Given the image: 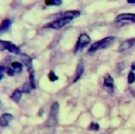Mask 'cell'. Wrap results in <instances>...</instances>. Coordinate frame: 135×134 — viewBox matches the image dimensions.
I'll return each mask as SVG.
<instances>
[{
  "label": "cell",
  "instance_id": "5b68a950",
  "mask_svg": "<svg viewBox=\"0 0 135 134\" xmlns=\"http://www.w3.org/2000/svg\"><path fill=\"white\" fill-rule=\"evenodd\" d=\"M115 21H116V22H120V21H131V22L135 23V14H130V13L119 14V15L116 16Z\"/></svg>",
  "mask_w": 135,
  "mask_h": 134
},
{
  "label": "cell",
  "instance_id": "ba28073f",
  "mask_svg": "<svg viewBox=\"0 0 135 134\" xmlns=\"http://www.w3.org/2000/svg\"><path fill=\"white\" fill-rule=\"evenodd\" d=\"M21 60H22L23 64H25V66L27 68V71L28 72L34 71L33 70V65H32V58L30 56L24 55V54H21Z\"/></svg>",
  "mask_w": 135,
  "mask_h": 134
},
{
  "label": "cell",
  "instance_id": "e0dca14e",
  "mask_svg": "<svg viewBox=\"0 0 135 134\" xmlns=\"http://www.w3.org/2000/svg\"><path fill=\"white\" fill-rule=\"evenodd\" d=\"M45 5H56L59 6L62 4V0H45L44 1Z\"/></svg>",
  "mask_w": 135,
  "mask_h": 134
},
{
  "label": "cell",
  "instance_id": "8fae6325",
  "mask_svg": "<svg viewBox=\"0 0 135 134\" xmlns=\"http://www.w3.org/2000/svg\"><path fill=\"white\" fill-rule=\"evenodd\" d=\"M102 44H103V39H101V40H98V41L94 42V43L91 45V47H90V50L88 51V53H89V54L95 53L97 50H100V49L102 47Z\"/></svg>",
  "mask_w": 135,
  "mask_h": 134
},
{
  "label": "cell",
  "instance_id": "9a60e30c",
  "mask_svg": "<svg viewBox=\"0 0 135 134\" xmlns=\"http://www.w3.org/2000/svg\"><path fill=\"white\" fill-rule=\"evenodd\" d=\"M11 66L15 71V73H21L22 72V63H20V62L14 61V62H12Z\"/></svg>",
  "mask_w": 135,
  "mask_h": 134
},
{
  "label": "cell",
  "instance_id": "6da1fadb",
  "mask_svg": "<svg viewBox=\"0 0 135 134\" xmlns=\"http://www.w3.org/2000/svg\"><path fill=\"white\" fill-rule=\"evenodd\" d=\"M90 42H91V39H90V37H89L88 34H85V33L80 34L79 37H78L77 43H76V45H75V47H74V53H77L79 50L84 49Z\"/></svg>",
  "mask_w": 135,
  "mask_h": 134
},
{
  "label": "cell",
  "instance_id": "30bf717a",
  "mask_svg": "<svg viewBox=\"0 0 135 134\" xmlns=\"http://www.w3.org/2000/svg\"><path fill=\"white\" fill-rule=\"evenodd\" d=\"M80 15V12L79 11H68V12H64V13H61L60 14V18H75V17H78Z\"/></svg>",
  "mask_w": 135,
  "mask_h": 134
},
{
  "label": "cell",
  "instance_id": "ac0fdd59",
  "mask_svg": "<svg viewBox=\"0 0 135 134\" xmlns=\"http://www.w3.org/2000/svg\"><path fill=\"white\" fill-rule=\"evenodd\" d=\"M32 90H33V88H32L30 82L28 83H24L23 87H22V92H24V93H30Z\"/></svg>",
  "mask_w": 135,
  "mask_h": 134
},
{
  "label": "cell",
  "instance_id": "277c9868",
  "mask_svg": "<svg viewBox=\"0 0 135 134\" xmlns=\"http://www.w3.org/2000/svg\"><path fill=\"white\" fill-rule=\"evenodd\" d=\"M58 112H59V103L57 101H55L51 106V111H50V121L52 125H55L57 122Z\"/></svg>",
  "mask_w": 135,
  "mask_h": 134
},
{
  "label": "cell",
  "instance_id": "d6986e66",
  "mask_svg": "<svg viewBox=\"0 0 135 134\" xmlns=\"http://www.w3.org/2000/svg\"><path fill=\"white\" fill-rule=\"evenodd\" d=\"M89 130H91V131H97V130H99V125L96 123V122H91L90 126H89Z\"/></svg>",
  "mask_w": 135,
  "mask_h": 134
},
{
  "label": "cell",
  "instance_id": "cb8c5ba5",
  "mask_svg": "<svg viewBox=\"0 0 135 134\" xmlns=\"http://www.w3.org/2000/svg\"><path fill=\"white\" fill-rule=\"evenodd\" d=\"M128 3H135V0H127Z\"/></svg>",
  "mask_w": 135,
  "mask_h": 134
},
{
  "label": "cell",
  "instance_id": "7a4b0ae2",
  "mask_svg": "<svg viewBox=\"0 0 135 134\" xmlns=\"http://www.w3.org/2000/svg\"><path fill=\"white\" fill-rule=\"evenodd\" d=\"M71 20H72L71 18H59V19H57V20H55V21H53V22H51V23L46 24L44 27H51V28L59 30V28L63 27L65 24L70 23V22H71Z\"/></svg>",
  "mask_w": 135,
  "mask_h": 134
},
{
  "label": "cell",
  "instance_id": "603a6c76",
  "mask_svg": "<svg viewBox=\"0 0 135 134\" xmlns=\"http://www.w3.org/2000/svg\"><path fill=\"white\" fill-rule=\"evenodd\" d=\"M131 68H132V70H135V61H134V62H132Z\"/></svg>",
  "mask_w": 135,
  "mask_h": 134
},
{
  "label": "cell",
  "instance_id": "52a82bcc",
  "mask_svg": "<svg viewBox=\"0 0 135 134\" xmlns=\"http://www.w3.org/2000/svg\"><path fill=\"white\" fill-rule=\"evenodd\" d=\"M13 120V115L12 114H8V113H5V114H2V116L0 117V126L1 127H6L9 125V122Z\"/></svg>",
  "mask_w": 135,
  "mask_h": 134
},
{
  "label": "cell",
  "instance_id": "5bb4252c",
  "mask_svg": "<svg viewBox=\"0 0 135 134\" xmlns=\"http://www.w3.org/2000/svg\"><path fill=\"white\" fill-rule=\"evenodd\" d=\"M22 93H23V92L20 91V90H15V91L13 92L11 98H12L14 101H19V100L21 99V97H22Z\"/></svg>",
  "mask_w": 135,
  "mask_h": 134
},
{
  "label": "cell",
  "instance_id": "8992f818",
  "mask_svg": "<svg viewBox=\"0 0 135 134\" xmlns=\"http://www.w3.org/2000/svg\"><path fill=\"white\" fill-rule=\"evenodd\" d=\"M134 43H135V38H131V39H128V40L122 41L121 44L118 47V52H123L126 50H129Z\"/></svg>",
  "mask_w": 135,
  "mask_h": 134
},
{
  "label": "cell",
  "instance_id": "ffe728a7",
  "mask_svg": "<svg viewBox=\"0 0 135 134\" xmlns=\"http://www.w3.org/2000/svg\"><path fill=\"white\" fill-rule=\"evenodd\" d=\"M49 79H50L51 81H56V80H58V76H57L53 71H51V72L49 73Z\"/></svg>",
  "mask_w": 135,
  "mask_h": 134
},
{
  "label": "cell",
  "instance_id": "2e32d148",
  "mask_svg": "<svg viewBox=\"0 0 135 134\" xmlns=\"http://www.w3.org/2000/svg\"><path fill=\"white\" fill-rule=\"evenodd\" d=\"M28 75H30L28 76L30 77V83H31L33 90H35L36 89V81H35V73H34V71L28 72Z\"/></svg>",
  "mask_w": 135,
  "mask_h": 134
},
{
  "label": "cell",
  "instance_id": "3957f363",
  "mask_svg": "<svg viewBox=\"0 0 135 134\" xmlns=\"http://www.w3.org/2000/svg\"><path fill=\"white\" fill-rule=\"evenodd\" d=\"M0 46L2 50H7L8 52H12L14 54H20V50L17 45H15L14 43L9 42V41H5V40H1L0 41Z\"/></svg>",
  "mask_w": 135,
  "mask_h": 134
},
{
  "label": "cell",
  "instance_id": "d4e9b609",
  "mask_svg": "<svg viewBox=\"0 0 135 134\" xmlns=\"http://www.w3.org/2000/svg\"><path fill=\"white\" fill-rule=\"evenodd\" d=\"M131 92H132V95L135 97V91H131Z\"/></svg>",
  "mask_w": 135,
  "mask_h": 134
},
{
  "label": "cell",
  "instance_id": "7c38bea8",
  "mask_svg": "<svg viewBox=\"0 0 135 134\" xmlns=\"http://www.w3.org/2000/svg\"><path fill=\"white\" fill-rule=\"evenodd\" d=\"M83 71H84V66H83V63L82 61H80L77 65V69H76V76H75V79H74V82H76L80 77L81 75L83 74Z\"/></svg>",
  "mask_w": 135,
  "mask_h": 134
},
{
  "label": "cell",
  "instance_id": "44dd1931",
  "mask_svg": "<svg viewBox=\"0 0 135 134\" xmlns=\"http://www.w3.org/2000/svg\"><path fill=\"white\" fill-rule=\"evenodd\" d=\"M135 81V74L133 72H130L128 75V82L129 83H133Z\"/></svg>",
  "mask_w": 135,
  "mask_h": 134
},
{
  "label": "cell",
  "instance_id": "7402d4cb",
  "mask_svg": "<svg viewBox=\"0 0 135 134\" xmlns=\"http://www.w3.org/2000/svg\"><path fill=\"white\" fill-rule=\"evenodd\" d=\"M6 74L8 75V76H14V74H15V71L12 69V66H9V68H6Z\"/></svg>",
  "mask_w": 135,
  "mask_h": 134
},
{
  "label": "cell",
  "instance_id": "4fadbf2b",
  "mask_svg": "<svg viewBox=\"0 0 135 134\" xmlns=\"http://www.w3.org/2000/svg\"><path fill=\"white\" fill-rule=\"evenodd\" d=\"M11 24H12V20L9 19H4L1 23V26H0V32L3 33L5 31H7L9 27H11Z\"/></svg>",
  "mask_w": 135,
  "mask_h": 134
},
{
  "label": "cell",
  "instance_id": "9c48e42d",
  "mask_svg": "<svg viewBox=\"0 0 135 134\" xmlns=\"http://www.w3.org/2000/svg\"><path fill=\"white\" fill-rule=\"evenodd\" d=\"M103 85H104V88L108 89L110 92L113 91V88H114V80H113V78H112L110 75H107V76L104 77Z\"/></svg>",
  "mask_w": 135,
  "mask_h": 134
}]
</instances>
